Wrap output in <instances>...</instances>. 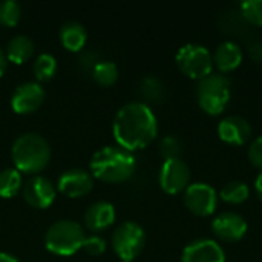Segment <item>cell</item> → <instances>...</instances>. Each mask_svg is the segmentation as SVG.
Instances as JSON below:
<instances>
[{"label": "cell", "instance_id": "f1b7e54d", "mask_svg": "<svg viewBox=\"0 0 262 262\" xmlns=\"http://www.w3.org/2000/svg\"><path fill=\"white\" fill-rule=\"evenodd\" d=\"M247 155H249V161H250L255 167L262 169V135L256 137V138L249 144Z\"/></svg>", "mask_w": 262, "mask_h": 262}, {"label": "cell", "instance_id": "d6986e66", "mask_svg": "<svg viewBox=\"0 0 262 262\" xmlns=\"http://www.w3.org/2000/svg\"><path fill=\"white\" fill-rule=\"evenodd\" d=\"M32 52H34V41L31 40V37L25 34H18L12 37L8 41L6 51H5L8 61H12L15 64L26 61L32 55Z\"/></svg>", "mask_w": 262, "mask_h": 262}, {"label": "cell", "instance_id": "d4e9b609", "mask_svg": "<svg viewBox=\"0 0 262 262\" xmlns=\"http://www.w3.org/2000/svg\"><path fill=\"white\" fill-rule=\"evenodd\" d=\"M21 17V8L15 0L0 2V25L14 26Z\"/></svg>", "mask_w": 262, "mask_h": 262}, {"label": "cell", "instance_id": "7402d4cb", "mask_svg": "<svg viewBox=\"0 0 262 262\" xmlns=\"http://www.w3.org/2000/svg\"><path fill=\"white\" fill-rule=\"evenodd\" d=\"M224 203L229 204H243L250 196V187L244 181H230L218 193Z\"/></svg>", "mask_w": 262, "mask_h": 262}, {"label": "cell", "instance_id": "52a82bcc", "mask_svg": "<svg viewBox=\"0 0 262 262\" xmlns=\"http://www.w3.org/2000/svg\"><path fill=\"white\" fill-rule=\"evenodd\" d=\"M144 244V229L134 221H126L120 224L112 233V249L120 259L134 261L143 252Z\"/></svg>", "mask_w": 262, "mask_h": 262}, {"label": "cell", "instance_id": "44dd1931", "mask_svg": "<svg viewBox=\"0 0 262 262\" xmlns=\"http://www.w3.org/2000/svg\"><path fill=\"white\" fill-rule=\"evenodd\" d=\"M23 187L21 173L15 167H6L0 170V196L12 198Z\"/></svg>", "mask_w": 262, "mask_h": 262}, {"label": "cell", "instance_id": "4fadbf2b", "mask_svg": "<svg viewBox=\"0 0 262 262\" xmlns=\"http://www.w3.org/2000/svg\"><path fill=\"white\" fill-rule=\"evenodd\" d=\"M92 187L94 177L84 169H69L58 177L57 183V189L69 198L84 196L92 190Z\"/></svg>", "mask_w": 262, "mask_h": 262}, {"label": "cell", "instance_id": "2e32d148", "mask_svg": "<svg viewBox=\"0 0 262 262\" xmlns=\"http://www.w3.org/2000/svg\"><path fill=\"white\" fill-rule=\"evenodd\" d=\"M115 221V207L109 201H95L84 212V224L91 232L106 230Z\"/></svg>", "mask_w": 262, "mask_h": 262}, {"label": "cell", "instance_id": "d6a6232c", "mask_svg": "<svg viewBox=\"0 0 262 262\" xmlns=\"http://www.w3.org/2000/svg\"><path fill=\"white\" fill-rule=\"evenodd\" d=\"M255 192H256L258 198L262 201V172L256 177V180H255Z\"/></svg>", "mask_w": 262, "mask_h": 262}, {"label": "cell", "instance_id": "30bf717a", "mask_svg": "<svg viewBox=\"0 0 262 262\" xmlns=\"http://www.w3.org/2000/svg\"><path fill=\"white\" fill-rule=\"evenodd\" d=\"M57 189L52 181L43 175H34L25 181L21 187V195L25 201L35 209H46L55 200Z\"/></svg>", "mask_w": 262, "mask_h": 262}, {"label": "cell", "instance_id": "484cf974", "mask_svg": "<svg viewBox=\"0 0 262 262\" xmlns=\"http://www.w3.org/2000/svg\"><path fill=\"white\" fill-rule=\"evenodd\" d=\"M160 152L163 155L164 160H175V158H181L183 154V143L178 137L175 135H166L161 140L160 144Z\"/></svg>", "mask_w": 262, "mask_h": 262}, {"label": "cell", "instance_id": "9c48e42d", "mask_svg": "<svg viewBox=\"0 0 262 262\" xmlns=\"http://www.w3.org/2000/svg\"><path fill=\"white\" fill-rule=\"evenodd\" d=\"M190 178H192L190 167L181 158L164 160L158 177L161 189L169 195H177L180 192H184L190 186Z\"/></svg>", "mask_w": 262, "mask_h": 262}, {"label": "cell", "instance_id": "6da1fadb", "mask_svg": "<svg viewBox=\"0 0 262 262\" xmlns=\"http://www.w3.org/2000/svg\"><path fill=\"white\" fill-rule=\"evenodd\" d=\"M112 132L120 147L134 152L146 147L155 140L158 121L147 103L129 101L117 111Z\"/></svg>", "mask_w": 262, "mask_h": 262}, {"label": "cell", "instance_id": "e575fe53", "mask_svg": "<svg viewBox=\"0 0 262 262\" xmlns=\"http://www.w3.org/2000/svg\"><path fill=\"white\" fill-rule=\"evenodd\" d=\"M120 262H132V261H124V259H120Z\"/></svg>", "mask_w": 262, "mask_h": 262}, {"label": "cell", "instance_id": "603a6c76", "mask_svg": "<svg viewBox=\"0 0 262 262\" xmlns=\"http://www.w3.org/2000/svg\"><path fill=\"white\" fill-rule=\"evenodd\" d=\"M94 80L101 86H111L118 80V66L111 60H100L92 69Z\"/></svg>", "mask_w": 262, "mask_h": 262}, {"label": "cell", "instance_id": "ffe728a7", "mask_svg": "<svg viewBox=\"0 0 262 262\" xmlns=\"http://www.w3.org/2000/svg\"><path fill=\"white\" fill-rule=\"evenodd\" d=\"M140 94L149 103H161L166 97V86L158 77L146 75L140 81Z\"/></svg>", "mask_w": 262, "mask_h": 262}, {"label": "cell", "instance_id": "4dcf8cb0", "mask_svg": "<svg viewBox=\"0 0 262 262\" xmlns=\"http://www.w3.org/2000/svg\"><path fill=\"white\" fill-rule=\"evenodd\" d=\"M250 55L256 60V61H262V41H255L250 45Z\"/></svg>", "mask_w": 262, "mask_h": 262}, {"label": "cell", "instance_id": "277c9868", "mask_svg": "<svg viewBox=\"0 0 262 262\" xmlns=\"http://www.w3.org/2000/svg\"><path fill=\"white\" fill-rule=\"evenodd\" d=\"M232 97L230 80L224 74H210L196 84V100L200 107L209 115H220L227 107Z\"/></svg>", "mask_w": 262, "mask_h": 262}, {"label": "cell", "instance_id": "cb8c5ba5", "mask_svg": "<svg viewBox=\"0 0 262 262\" xmlns=\"http://www.w3.org/2000/svg\"><path fill=\"white\" fill-rule=\"evenodd\" d=\"M34 74L38 80L45 81L54 77L55 71H57V60L52 54L49 52H41L37 55V58L34 60L32 64Z\"/></svg>", "mask_w": 262, "mask_h": 262}, {"label": "cell", "instance_id": "f546056e", "mask_svg": "<svg viewBox=\"0 0 262 262\" xmlns=\"http://www.w3.org/2000/svg\"><path fill=\"white\" fill-rule=\"evenodd\" d=\"M80 64L83 66V68H91V69H94V66L100 61L98 60V55H97V52H94V51H84L81 55H80Z\"/></svg>", "mask_w": 262, "mask_h": 262}, {"label": "cell", "instance_id": "7c38bea8", "mask_svg": "<svg viewBox=\"0 0 262 262\" xmlns=\"http://www.w3.org/2000/svg\"><path fill=\"white\" fill-rule=\"evenodd\" d=\"M45 100V89L37 81H26L15 88L11 97V107L17 114H31Z\"/></svg>", "mask_w": 262, "mask_h": 262}, {"label": "cell", "instance_id": "1f68e13d", "mask_svg": "<svg viewBox=\"0 0 262 262\" xmlns=\"http://www.w3.org/2000/svg\"><path fill=\"white\" fill-rule=\"evenodd\" d=\"M6 66H8V58H6V54L3 49H0V77L3 75V72L6 71Z\"/></svg>", "mask_w": 262, "mask_h": 262}, {"label": "cell", "instance_id": "e0dca14e", "mask_svg": "<svg viewBox=\"0 0 262 262\" xmlns=\"http://www.w3.org/2000/svg\"><path fill=\"white\" fill-rule=\"evenodd\" d=\"M213 55V66L220 71V74H227L235 71L243 63V49L236 41L226 40L216 49Z\"/></svg>", "mask_w": 262, "mask_h": 262}, {"label": "cell", "instance_id": "3957f363", "mask_svg": "<svg viewBox=\"0 0 262 262\" xmlns=\"http://www.w3.org/2000/svg\"><path fill=\"white\" fill-rule=\"evenodd\" d=\"M11 157L20 173H37L48 166L51 160V147L45 137L35 132H26L14 140Z\"/></svg>", "mask_w": 262, "mask_h": 262}, {"label": "cell", "instance_id": "5b68a950", "mask_svg": "<svg viewBox=\"0 0 262 262\" xmlns=\"http://www.w3.org/2000/svg\"><path fill=\"white\" fill-rule=\"evenodd\" d=\"M83 227L71 220H60L49 226L45 235V246L49 252L61 256H69L78 252L84 243Z\"/></svg>", "mask_w": 262, "mask_h": 262}, {"label": "cell", "instance_id": "8fae6325", "mask_svg": "<svg viewBox=\"0 0 262 262\" xmlns=\"http://www.w3.org/2000/svg\"><path fill=\"white\" fill-rule=\"evenodd\" d=\"M212 230L215 236L224 243H238L246 236L249 226L244 216H241L239 213L223 212L213 218Z\"/></svg>", "mask_w": 262, "mask_h": 262}, {"label": "cell", "instance_id": "836d02e7", "mask_svg": "<svg viewBox=\"0 0 262 262\" xmlns=\"http://www.w3.org/2000/svg\"><path fill=\"white\" fill-rule=\"evenodd\" d=\"M0 262H20L14 255L6 253V252H0Z\"/></svg>", "mask_w": 262, "mask_h": 262}, {"label": "cell", "instance_id": "9a60e30c", "mask_svg": "<svg viewBox=\"0 0 262 262\" xmlns=\"http://www.w3.org/2000/svg\"><path fill=\"white\" fill-rule=\"evenodd\" d=\"M218 135L227 144L243 146L252 137V126L241 115H229L220 121Z\"/></svg>", "mask_w": 262, "mask_h": 262}, {"label": "cell", "instance_id": "4316f807", "mask_svg": "<svg viewBox=\"0 0 262 262\" xmlns=\"http://www.w3.org/2000/svg\"><path fill=\"white\" fill-rule=\"evenodd\" d=\"M241 14L243 17L255 25V26H262V0H246L241 3Z\"/></svg>", "mask_w": 262, "mask_h": 262}, {"label": "cell", "instance_id": "ba28073f", "mask_svg": "<svg viewBox=\"0 0 262 262\" xmlns=\"http://www.w3.org/2000/svg\"><path fill=\"white\" fill-rule=\"evenodd\" d=\"M220 195L207 183H193L184 190L186 207L198 216H210L218 207Z\"/></svg>", "mask_w": 262, "mask_h": 262}, {"label": "cell", "instance_id": "83f0119b", "mask_svg": "<svg viewBox=\"0 0 262 262\" xmlns=\"http://www.w3.org/2000/svg\"><path fill=\"white\" fill-rule=\"evenodd\" d=\"M81 249L86 253L92 255V256H98V255L106 252V241L98 235H91V236L84 238V243H83Z\"/></svg>", "mask_w": 262, "mask_h": 262}, {"label": "cell", "instance_id": "7a4b0ae2", "mask_svg": "<svg viewBox=\"0 0 262 262\" xmlns=\"http://www.w3.org/2000/svg\"><path fill=\"white\" fill-rule=\"evenodd\" d=\"M135 157L120 146H104L98 149L89 163L92 177L106 183H123L135 172Z\"/></svg>", "mask_w": 262, "mask_h": 262}, {"label": "cell", "instance_id": "5bb4252c", "mask_svg": "<svg viewBox=\"0 0 262 262\" xmlns=\"http://www.w3.org/2000/svg\"><path fill=\"white\" fill-rule=\"evenodd\" d=\"M181 262H226V252L215 239H196L186 246Z\"/></svg>", "mask_w": 262, "mask_h": 262}, {"label": "cell", "instance_id": "8992f818", "mask_svg": "<svg viewBox=\"0 0 262 262\" xmlns=\"http://www.w3.org/2000/svg\"><path fill=\"white\" fill-rule=\"evenodd\" d=\"M178 69L193 80H203L213 72L212 52L198 43H187L181 46L175 55Z\"/></svg>", "mask_w": 262, "mask_h": 262}, {"label": "cell", "instance_id": "ac0fdd59", "mask_svg": "<svg viewBox=\"0 0 262 262\" xmlns=\"http://www.w3.org/2000/svg\"><path fill=\"white\" fill-rule=\"evenodd\" d=\"M86 28L75 20L66 21L60 29V40L68 51H80L86 43Z\"/></svg>", "mask_w": 262, "mask_h": 262}]
</instances>
